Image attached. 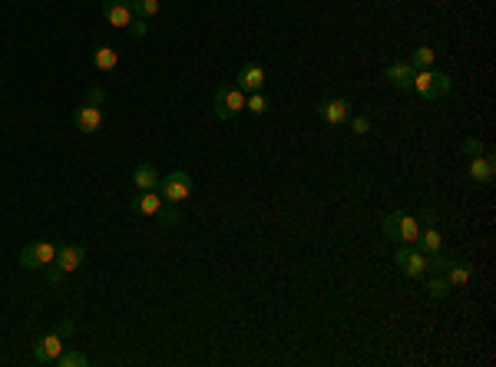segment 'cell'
Segmentation results:
<instances>
[{
	"label": "cell",
	"instance_id": "1",
	"mask_svg": "<svg viewBox=\"0 0 496 367\" xmlns=\"http://www.w3.org/2000/svg\"><path fill=\"white\" fill-rule=\"evenodd\" d=\"M450 87H453V80H450L447 73H437V70H414V93H417L420 99H427V103L443 99L450 93Z\"/></svg>",
	"mask_w": 496,
	"mask_h": 367
},
{
	"label": "cell",
	"instance_id": "2",
	"mask_svg": "<svg viewBox=\"0 0 496 367\" xmlns=\"http://www.w3.org/2000/svg\"><path fill=\"white\" fill-rule=\"evenodd\" d=\"M159 195H163V202H169V205H182L192 195V175L185 172V169L169 172L163 182H159Z\"/></svg>",
	"mask_w": 496,
	"mask_h": 367
},
{
	"label": "cell",
	"instance_id": "3",
	"mask_svg": "<svg viewBox=\"0 0 496 367\" xmlns=\"http://www.w3.org/2000/svg\"><path fill=\"white\" fill-rule=\"evenodd\" d=\"M394 265H397L407 278H424V275H427V255H424L417 245H397Z\"/></svg>",
	"mask_w": 496,
	"mask_h": 367
},
{
	"label": "cell",
	"instance_id": "4",
	"mask_svg": "<svg viewBox=\"0 0 496 367\" xmlns=\"http://www.w3.org/2000/svg\"><path fill=\"white\" fill-rule=\"evenodd\" d=\"M212 109H215V116L219 119H235L245 109V93H242L239 87H219L215 89V103H212Z\"/></svg>",
	"mask_w": 496,
	"mask_h": 367
},
{
	"label": "cell",
	"instance_id": "5",
	"mask_svg": "<svg viewBox=\"0 0 496 367\" xmlns=\"http://www.w3.org/2000/svg\"><path fill=\"white\" fill-rule=\"evenodd\" d=\"M53 258H57V245L53 242H33L27 248H20V265L30 271H43Z\"/></svg>",
	"mask_w": 496,
	"mask_h": 367
},
{
	"label": "cell",
	"instance_id": "6",
	"mask_svg": "<svg viewBox=\"0 0 496 367\" xmlns=\"http://www.w3.org/2000/svg\"><path fill=\"white\" fill-rule=\"evenodd\" d=\"M420 229H424V225H420L417 215L394 212V235H391V242L394 245H417Z\"/></svg>",
	"mask_w": 496,
	"mask_h": 367
},
{
	"label": "cell",
	"instance_id": "7",
	"mask_svg": "<svg viewBox=\"0 0 496 367\" xmlns=\"http://www.w3.org/2000/svg\"><path fill=\"white\" fill-rule=\"evenodd\" d=\"M63 338H60L57 331L53 334H40L37 341H33V361L37 364H57V358L63 354Z\"/></svg>",
	"mask_w": 496,
	"mask_h": 367
},
{
	"label": "cell",
	"instance_id": "8",
	"mask_svg": "<svg viewBox=\"0 0 496 367\" xmlns=\"http://www.w3.org/2000/svg\"><path fill=\"white\" fill-rule=\"evenodd\" d=\"M106 123V113L93 103H83V106L73 109V126H77L80 133H99Z\"/></svg>",
	"mask_w": 496,
	"mask_h": 367
},
{
	"label": "cell",
	"instance_id": "9",
	"mask_svg": "<svg viewBox=\"0 0 496 367\" xmlns=\"http://www.w3.org/2000/svg\"><path fill=\"white\" fill-rule=\"evenodd\" d=\"M318 116L325 119L328 126H344L354 116V106H351V99H325L318 106Z\"/></svg>",
	"mask_w": 496,
	"mask_h": 367
},
{
	"label": "cell",
	"instance_id": "10",
	"mask_svg": "<svg viewBox=\"0 0 496 367\" xmlns=\"http://www.w3.org/2000/svg\"><path fill=\"white\" fill-rule=\"evenodd\" d=\"M103 17L113 27H129L133 23V4L129 0H103Z\"/></svg>",
	"mask_w": 496,
	"mask_h": 367
},
{
	"label": "cell",
	"instance_id": "11",
	"mask_svg": "<svg viewBox=\"0 0 496 367\" xmlns=\"http://www.w3.org/2000/svg\"><path fill=\"white\" fill-rule=\"evenodd\" d=\"M83 261H86V248H83V245H73V242L57 245V258H53V265H60L63 271H77Z\"/></svg>",
	"mask_w": 496,
	"mask_h": 367
},
{
	"label": "cell",
	"instance_id": "12",
	"mask_svg": "<svg viewBox=\"0 0 496 367\" xmlns=\"http://www.w3.org/2000/svg\"><path fill=\"white\" fill-rule=\"evenodd\" d=\"M384 80H387L394 89L407 93V89H414V67L407 63V60H397V63H391V67H387Z\"/></svg>",
	"mask_w": 496,
	"mask_h": 367
},
{
	"label": "cell",
	"instance_id": "13",
	"mask_svg": "<svg viewBox=\"0 0 496 367\" xmlns=\"http://www.w3.org/2000/svg\"><path fill=\"white\" fill-rule=\"evenodd\" d=\"M493 175H496V163L487 153H480V155L470 159V179H473L477 185H490L493 182Z\"/></svg>",
	"mask_w": 496,
	"mask_h": 367
},
{
	"label": "cell",
	"instance_id": "14",
	"mask_svg": "<svg viewBox=\"0 0 496 367\" xmlns=\"http://www.w3.org/2000/svg\"><path fill=\"white\" fill-rule=\"evenodd\" d=\"M159 172H156L149 163H139L136 165V172H133V185H136V192H159Z\"/></svg>",
	"mask_w": 496,
	"mask_h": 367
},
{
	"label": "cell",
	"instance_id": "15",
	"mask_svg": "<svg viewBox=\"0 0 496 367\" xmlns=\"http://www.w3.org/2000/svg\"><path fill=\"white\" fill-rule=\"evenodd\" d=\"M235 87H239L242 93H258V89L265 87V67L248 63V67L239 73V83H235Z\"/></svg>",
	"mask_w": 496,
	"mask_h": 367
},
{
	"label": "cell",
	"instance_id": "16",
	"mask_svg": "<svg viewBox=\"0 0 496 367\" xmlns=\"http://www.w3.org/2000/svg\"><path fill=\"white\" fill-rule=\"evenodd\" d=\"M159 209H163V195L159 192H133V212L159 215Z\"/></svg>",
	"mask_w": 496,
	"mask_h": 367
},
{
	"label": "cell",
	"instance_id": "17",
	"mask_svg": "<svg viewBox=\"0 0 496 367\" xmlns=\"http://www.w3.org/2000/svg\"><path fill=\"white\" fill-rule=\"evenodd\" d=\"M443 278L450 281V288H463V285H470V278H473V265H467V261H450V268L443 271Z\"/></svg>",
	"mask_w": 496,
	"mask_h": 367
},
{
	"label": "cell",
	"instance_id": "18",
	"mask_svg": "<svg viewBox=\"0 0 496 367\" xmlns=\"http://www.w3.org/2000/svg\"><path fill=\"white\" fill-rule=\"evenodd\" d=\"M440 245H443V235L433 229V225H427V229H420V239H417V248L424 251V255H430V251H440Z\"/></svg>",
	"mask_w": 496,
	"mask_h": 367
},
{
	"label": "cell",
	"instance_id": "19",
	"mask_svg": "<svg viewBox=\"0 0 496 367\" xmlns=\"http://www.w3.org/2000/svg\"><path fill=\"white\" fill-rule=\"evenodd\" d=\"M116 63H119V57H116L113 47H96L93 50V67L99 70V73H109V70H116Z\"/></svg>",
	"mask_w": 496,
	"mask_h": 367
},
{
	"label": "cell",
	"instance_id": "20",
	"mask_svg": "<svg viewBox=\"0 0 496 367\" xmlns=\"http://www.w3.org/2000/svg\"><path fill=\"white\" fill-rule=\"evenodd\" d=\"M433 60H437V53H433L430 47H417L411 53V60H407V63H411L414 70H430V67H433Z\"/></svg>",
	"mask_w": 496,
	"mask_h": 367
},
{
	"label": "cell",
	"instance_id": "21",
	"mask_svg": "<svg viewBox=\"0 0 496 367\" xmlns=\"http://www.w3.org/2000/svg\"><path fill=\"white\" fill-rule=\"evenodd\" d=\"M86 364H90V358L77 348H63V354L57 358V367H86Z\"/></svg>",
	"mask_w": 496,
	"mask_h": 367
},
{
	"label": "cell",
	"instance_id": "22",
	"mask_svg": "<svg viewBox=\"0 0 496 367\" xmlns=\"http://www.w3.org/2000/svg\"><path fill=\"white\" fill-rule=\"evenodd\" d=\"M427 295H430V298H433V301L447 298V295H450V281L443 278V275H433V278L427 281Z\"/></svg>",
	"mask_w": 496,
	"mask_h": 367
},
{
	"label": "cell",
	"instance_id": "23",
	"mask_svg": "<svg viewBox=\"0 0 496 367\" xmlns=\"http://www.w3.org/2000/svg\"><path fill=\"white\" fill-rule=\"evenodd\" d=\"M129 4H133V17L149 20L159 13V0H129Z\"/></svg>",
	"mask_w": 496,
	"mask_h": 367
},
{
	"label": "cell",
	"instance_id": "24",
	"mask_svg": "<svg viewBox=\"0 0 496 367\" xmlns=\"http://www.w3.org/2000/svg\"><path fill=\"white\" fill-rule=\"evenodd\" d=\"M245 109L248 113H255V116H265L268 113V97L258 89V93H252V97H245Z\"/></svg>",
	"mask_w": 496,
	"mask_h": 367
},
{
	"label": "cell",
	"instance_id": "25",
	"mask_svg": "<svg viewBox=\"0 0 496 367\" xmlns=\"http://www.w3.org/2000/svg\"><path fill=\"white\" fill-rule=\"evenodd\" d=\"M450 261H453V258H447L443 251H430V255H427V275H430V271H433V275H443V271L450 268Z\"/></svg>",
	"mask_w": 496,
	"mask_h": 367
},
{
	"label": "cell",
	"instance_id": "26",
	"mask_svg": "<svg viewBox=\"0 0 496 367\" xmlns=\"http://www.w3.org/2000/svg\"><path fill=\"white\" fill-rule=\"evenodd\" d=\"M159 219H163L166 225H176V222H179V205L163 202V209H159Z\"/></svg>",
	"mask_w": 496,
	"mask_h": 367
},
{
	"label": "cell",
	"instance_id": "27",
	"mask_svg": "<svg viewBox=\"0 0 496 367\" xmlns=\"http://www.w3.org/2000/svg\"><path fill=\"white\" fill-rule=\"evenodd\" d=\"M43 275H47L50 285H63V275H67V271L60 268V265H53V261H50L47 268H43Z\"/></svg>",
	"mask_w": 496,
	"mask_h": 367
},
{
	"label": "cell",
	"instance_id": "28",
	"mask_svg": "<svg viewBox=\"0 0 496 367\" xmlns=\"http://www.w3.org/2000/svg\"><path fill=\"white\" fill-rule=\"evenodd\" d=\"M351 123V129H354V136H364L367 129H371V116H351L347 119Z\"/></svg>",
	"mask_w": 496,
	"mask_h": 367
},
{
	"label": "cell",
	"instance_id": "29",
	"mask_svg": "<svg viewBox=\"0 0 496 367\" xmlns=\"http://www.w3.org/2000/svg\"><path fill=\"white\" fill-rule=\"evenodd\" d=\"M57 334H60V338H73V334H77V324H73V321H70V318H63V321H60V324H57Z\"/></svg>",
	"mask_w": 496,
	"mask_h": 367
},
{
	"label": "cell",
	"instance_id": "30",
	"mask_svg": "<svg viewBox=\"0 0 496 367\" xmlns=\"http://www.w3.org/2000/svg\"><path fill=\"white\" fill-rule=\"evenodd\" d=\"M86 103H93V106H103V103H106V93H103L99 87H93L90 93H86Z\"/></svg>",
	"mask_w": 496,
	"mask_h": 367
},
{
	"label": "cell",
	"instance_id": "31",
	"mask_svg": "<svg viewBox=\"0 0 496 367\" xmlns=\"http://www.w3.org/2000/svg\"><path fill=\"white\" fill-rule=\"evenodd\" d=\"M463 153H467L470 159H473V155L483 153V143H480V139H467V143H463Z\"/></svg>",
	"mask_w": 496,
	"mask_h": 367
},
{
	"label": "cell",
	"instance_id": "32",
	"mask_svg": "<svg viewBox=\"0 0 496 367\" xmlns=\"http://www.w3.org/2000/svg\"><path fill=\"white\" fill-rule=\"evenodd\" d=\"M146 30H149V23H146L143 17H133V33L136 37H146Z\"/></svg>",
	"mask_w": 496,
	"mask_h": 367
},
{
	"label": "cell",
	"instance_id": "33",
	"mask_svg": "<svg viewBox=\"0 0 496 367\" xmlns=\"http://www.w3.org/2000/svg\"><path fill=\"white\" fill-rule=\"evenodd\" d=\"M424 225H437V212H433V209H427V212H424Z\"/></svg>",
	"mask_w": 496,
	"mask_h": 367
}]
</instances>
